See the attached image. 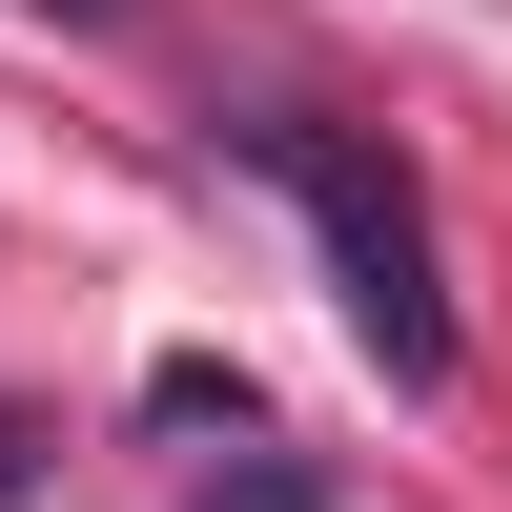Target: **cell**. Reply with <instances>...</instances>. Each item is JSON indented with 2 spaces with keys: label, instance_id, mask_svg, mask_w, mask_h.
I'll return each instance as SVG.
<instances>
[{
  "label": "cell",
  "instance_id": "6da1fadb",
  "mask_svg": "<svg viewBox=\"0 0 512 512\" xmlns=\"http://www.w3.org/2000/svg\"><path fill=\"white\" fill-rule=\"evenodd\" d=\"M246 164L308 205L328 287H349V328H369V369H390V390H451V267H431V205H410V164H369L349 123H246Z\"/></svg>",
  "mask_w": 512,
  "mask_h": 512
},
{
  "label": "cell",
  "instance_id": "7a4b0ae2",
  "mask_svg": "<svg viewBox=\"0 0 512 512\" xmlns=\"http://www.w3.org/2000/svg\"><path fill=\"white\" fill-rule=\"evenodd\" d=\"M226 512H328V472H246V492H226Z\"/></svg>",
  "mask_w": 512,
  "mask_h": 512
},
{
  "label": "cell",
  "instance_id": "3957f363",
  "mask_svg": "<svg viewBox=\"0 0 512 512\" xmlns=\"http://www.w3.org/2000/svg\"><path fill=\"white\" fill-rule=\"evenodd\" d=\"M21 451H41V431H21V410H0V512H21Z\"/></svg>",
  "mask_w": 512,
  "mask_h": 512
},
{
  "label": "cell",
  "instance_id": "277c9868",
  "mask_svg": "<svg viewBox=\"0 0 512 512\" xmlns=\"http://www.w3.org/2000/svg\"><path fill=\"white\" fill-rule=\"evenodd\" d=\"M62 21H123V0H62Z\"/></svg>",
  "mask_w": 512,
  "mask_h": 512
}]
</instances>
